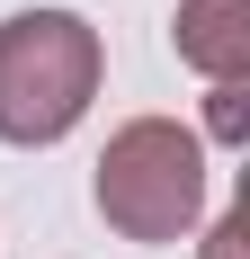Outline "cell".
Segmentation results:
<instances>
[{"label":"cell","mask_w":250,"mask_h":259,"mask_svg":"<svg viewBox=\"0 0 250 259\" xmlns=\"http://www.w3.org/2000/svg\"><path fill=\"white\" fill-rule=\"evenodd\" d=\"M107 45L80 9H9L0 18V143L45 152L90 116Z\"/></svg>","instance_id":"cell-1"},{"label":"cell","mask_w":250,"mask_h":259,"mask_svg":"<svg viewBox=\"0 0 250 259\" xmlns=\"http://www.w3.org/2000/svg\"><path fill=\"white\" fill-rule=\"evenodd\" d=\"M90 206L125 241H188L205 214V143L179 116H125L90 170Z\"/></svg>","instance_id":"cell-2"},{"label":"cell","mask_w":250,"mask_h":259,"mask_svg":"<svg viewBox=\"0 0 250 259\" xmlns=\"http://www.w3.org/2000/svg\"><path fill=\"white\" fill-rule=\"evenodd\" d=\"M170 45L188 72H205L215 90L224 80H250V0H179Z\"/></svg>","instance_id":"cell-3"},{"label":"cell","mask_w":250,"mask_h":259,"mask_svg":"<svg viewBox=\"0 0 250 259\" xmlns=\"http://www.w3.org/2000/svg\"><path fill=\"white\" fill-rule=\"evenodd\" d=\"M205 134H215V143H241V134H250V107H241V80H224V90H205Z\"/></svg>","instance_id":"cell-4"},{"label":"cell","mask_w":250,"mask_h":259,"mask_svg":"<svg viewBox=\"0 0 250 259\" xmlns=\"http://www.w3.org/2000/svg\"><path fill=\"white\" fill-rule=\"evenodd\" d=\"M241 241H250V214L224 206V214H215V233H205V259H241Z\"/></svg>","instance_id":"cell-5"}]
</instances>
